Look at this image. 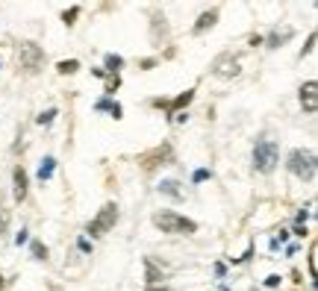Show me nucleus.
<instances>
[{"label":"nucleus","mask_w":318,"mask_h":291,"mask_svg":"<svg viewBox=\"0 0 318 291\" xmlns=\"http://www.w3.org/2000/svg\"><path fill=\"white\" fill-rule=\"evenodd\" d=\"M154 226L162 229V232H168V235H191V232H197V224L186 218V215H177V212H171V209H165V212H157L154 218Z\"/></svg>","instance_id":"f257e3e1"},{"label":"nucleus","mask_w":318,"mask_h":291,"mask_svg":"<svg viewBox=\"0 0 318 291\" xmlns=\"http://www.w3.org/2000/svg\"><path fill=\"white\" fill-rule=\"evenodd\" d=\"M280 162V147L274 138H259L254 144V168L259 174H271Z\"/></svg>","instance_id":"f03ea898"},{"label":"nucleus","mask_w":318,"mask_h":291,"mask_svg":"<svg viewBox=\"0 0 318 291\" xmlns=\"http://www.w3.org/2000/svg\"><path fill=\"white\" fill-rule=\"evenodd\" d=\"M289 171L298 177V180H304V183H313L316 180V153L313 150H304V147H298V150H292L289 153Z\"/></svg>","instance_id":"7ed1b4c3"},{"label":"nucleus","mask_w":318,"mask_h":291,"mask_svg":"<svg viewBox=\"0 0 318 291\" xmlns=\"http://www.w3.org/2000/svg\"><path fill=\"white\" fill-rule=\"evenodd\" d=\"M18 65L24 74H38L44 65V50L35 41H21L18 44Z\"/></svg>","instance_id":"20e7f679"},{"label":"nucleus","mask_w":318,"mask_h":291,"mask_svg":"<svg viewBox=\"0 0 318 291\" xmlns=\"http://www.w3.org/2000/svg\"><path fill=\"white\" fill-rule=\"evenodd\" d=\"M115 224H118V206H115V203H106V206L97 212L95 218L89 221L86 232H89L92 238H97V235H106V232H109Z\"/></svg>","instance_id":"39448f33"},{"label":"nucleus","mask_w":318,"mask_h":291,"mask_svg":"<svg viewBox=\"0 0 318 291\" xmlns=\"http://www.w3.org/2000/svg\"><path fill=\"white\" fill-rule=\"evenodd\" d=\"M139 162H142L145 171H154V168H159V165H171V162H174V150H171V144H159V147H154L151 153H142Z\"/></svg>","instance_id":"423d86ee"},{"label":"nucleus","mask_w":318,"mask_h":291,"mask_svg":"<svg viewBox=\"0 0 318 291\" xmlns=\"http://www.w3.org/2000/svg\"><path fill=\"white\" fill-rule=\"evenodd\" d=\"M212 74H215V77H221V80H233V77H239V74H242L239 56H233V53H221V56L212 62Z\"/></svg>","instance_id":"0eeeda50"},{"label":"nucleus","mask_w":318,"mask_h":291,"mask_svg":"<svg viewBox=\"0 0 318 291\" xmlns=\"http://www.w3.org/2000/svg\"><path fill=\"white\" fill-rule=\"evenodd\" d=\"M301 106H304L307 115H316V109H318V83L316 80H310V83L301 86Z\"/></svg>","instance_id":"6e6552de"},{"label":"nucleus","mask_w":318,"mask_h":291,"mask_svg":"<svg viewBox=\"0 0 318 291\" xmlns=\"http://www.w3.org/2000/svg\"><path fill=\"white\" fill-rule=\"evenodd\" d=\"M27 192H30V177H27V171L18 165V168H15V200H27Z\"/></svg>","instance_id":"1a4fd4ad"},{"label":"nucleus","mask_w":318,"mask_h":291,"mask_svg":"<svg viewBox=\"0 0 318 291\" xmlns=\"http://www.w3.org/2000/svg\"><path fill=\"white\" fill-rule=\"evenodd\" d=\"M191 97H194V89H189V92H183L180 97H174L171 103L168 100H154V106H162V109H168V112H174V109H183V106H189Z\"/></svg>","instance_id":"9d476101"},{"label":"nucleus","mask_w":318,"mask_h":291,"mask_svg":"<svg viewBox=\"0 0 318 291\" xmlns=\"http://www.w3.org/2000/svg\"><path fill=\"white\" fill-rule=\"evenodd\" d=\"M215 21H218V9H209V12H203V15L197 18V24L191 27V32H194V35H200V32L212 30V27H215Z\"/></svg>","instance_id":"9b49d317"},{"label":"nucleus","mask_w":318,"mask_h":291,"mask_svg":"<svg viewBox=\"0 0 318 291\" xmlns=\"http://www.w3.org/2000/svg\"><path fill=\"white\" fill-rule=\"evenodd\" d=\"M292 35H295V30H292V27H283V30L277 27V30H274L271 35H268V38H265V44H268L271 50H277V47H283V44H286Z\"/></svg>","instance_id":"f8f14e48"},{"label":"nucleus","mask_w":318,"mask_h":291,"mask_svg":"<svg viewBox=\"0 0 318 291\" xmlns=\"http://www.w3.org/2000/svg\"><path fill=\"white\" fill-rule=\"evenodd\" d=\"M159 194H168V197L180 200V197H183V189H180L177 180H162V183H159Z\"/></svg>","instance_id":"ddd939ff"},{"label":"nucleus","mask_w":318,"mask_h":291,"mask_svg":"<svg viewBox=\"0 0 318 291\" xmlns=\"http://www.w3.org/2000/svg\"><path fill=\"white\" fill-rule=\"evenodd\" d=\"M145 280H148L151 286H157L159 280H162V271H159V268H157V262H154V259H151V256L145 259Z\"/></svg>","instance_id":"4468645a"},{"label":"nucleus","mask_w":318,"mask_h":291,"mask_svg":"<svg viewBox=\"0 0 318 291\" xmlns=\"http://www.w3.org/2000/svg\"><path fill=\"white\" fill-rule=\"evenodd\" d=\"M53 171H56V159H53V156H47V159L41 162V168H38V180H41V183H47V180L53 177Z\"/></svg>","instance_id":"2eb2a0df"},{"label":"nucleus","mask_w":318,"mask_h":291,"mask_svg":"<svg viewBox=\"0 0 318 291\" xmlns=\"http://www.w3.org/2000/svg\"><path fill=\"white\" fill-rule=\"evenodd\" d=\"M103 62H106V71H109V74H118V71L124 68V59H121V56H115V53H106V59H103Z\"/></svg>","instance_id":"dca6fc26"},{"label":"nucleus","mask_w":318,"mask_h":291,"mask_svg":"<svg viewBox=\"0 0 318 291\" xmlns=\"http://www.w3.org/2000/svg\"><path fill=\"white\" fill-rule=\"evenodd\" d=\"M56 71H59V74H77V71H80V62H77V59H62V62L56 65Z\"/></svg>","instance_id":"f3484780"},{"label":"nucleus","mask_w":318,"mask_h":291,"mask_svg":"<svg viewBox=\"0 0 318 291\" xmlns=\"http://www.w3.org/2000/svg\"><path fill=\"white\" fill-rule=\"evenodd\" d=\"M30 250H32V259H38V262H44V259H47V247H44L41 241H32Z\"/></svg>","instance_id":"a211bd4d"},{"label":"nucleus","mask_w":318,"mask_h":291,"mask_svg":"<svg viewBox=\"0 0 318 291\" xmlns=\"http://www.w3.org/2000/svg\"><path fill=\"white\" fill-rule=\"evenodd\" d=\"M77 15H80V6H71V9H65V12H62V21H65V27H74V21H77Z\"/></svg>","instance_id":"6ab92c4d"},{"label":"nucleus","mask_w":318,"mask_h":291,"mask_svg":"<svg viewBox=\"0 0 318 291\" xmlns=\"http://www.w3.org/2000/svg\"><path fill=\"white\" fill-rule=\"evenodd\" d=\"M118 86H121V77H118V74H109V80H106V95H115Z\"/></svg>","instance_id":"aec40b11"},{"label":"nucleus","mask_w":318,"mask_h":291,"mask_svg":"<svg viewBox=\"0 0 318 291\" xmlns=\"http://www.w3.org/2000/svg\"><path fill=\"white\" fill-rule=\"evenodd\" d=\"M56 115H59V112H56V109H47V112H41V115H38V118H35V121H38V124H41V127H47V124H53V118H56Z\"/></svg>","instance_id":"412c9836"},{"label":"nucleus","mask_w":318,"mask_h":291,"mask_svg":"<svg viewBox=\"0 0 318 291\" xmlns=\"http://www.w3.org/2000/svg\"><path fill=\"white\" fill-rule=\"evenodd\" d=\"M6 229H9V209L0 206V235H6Z\"/></svg>","instance_id":"4be33fe9"},{"label":"nucleus","mask_w":318,"mask_h":291,"mask_svg":"<svg viewBox=\"0 0 318 291\" xmlns=\"http://www.w3.org/2000/svg\"><path fill=\"white\" fill-rule=\"evenodd\" d=\"M27 241H30V235H27V229H21V232L15 235V244L21 247V244H27Z\"/></svg>","instance_id":"5701e85b"},{"label":"nucleus","mask_w":318,"mask_h":291,"mask_svg":"<svg viewBox=\"0 0 318 291\" xmlns=\"http://www.w3.org/2000/svg\"><path fill=\"white\" fill-rule=\"evenodd\" d=\"M310 277H316V244L310 250Z\"/></svg>","instance_id":"b1692460"},{"label":"nucleus","mask_w":318,"mask_h":291,"mask_svg":"<svg viewBox=\"0 0 318 291\" xmlns=\"http://www.w3.org/2000/svg\"><path fill=\"white\" fill-rule=\"evenodd\" d=\"M313 44H316V32H313V35H310V41H307V47H304V50H301V56H307V53H310V50H313Z\"/></svg>","instance_id":"393cba45"},{"label":"nucleus","mask_w":318,"mask_h":291,"mask_svg":"<svg viewBox=\"0 0 318 291\" xmlns=\"http://www.w3.org/2000/svg\"><path fill=\"white\" fill-rule=\"evenodd\" d=\"M121 112H124V109H121L118 103H112V106H109V115H112V118H121Z\"/></svg>","instance_id":"a878e982"},{"label":"nucleus","mask_w":318,"mask_h":291,"mask_svg":"<svg viewBox=\"0 0 318 291\" xmlns=\"http://www.w3.org/2000/svg\"><path fill=\"white\" fill-rule=\"evenodd\" d=\"M77 247H80V250H83V253H92V244H89V241H86V238H80V241H77Z\"/></svg>","instance_id":"bb28decb"},{"label":"nucleus","mask_w":318,"mask_h":291,"mask_svg":"<svg viewBox=\"0 0 318 291\" xmlns=\"http://www.w3.org/2000/svg\"><path fill=\"white\" fill-rule=\"evenodd\" d=\"M265 286H268V289H274V286H280V277H277V274H274V277H268V280H265Z\"/></svg>","instance_id":"cd10ccee"},{"label":"nucleus","mask_w":318,"mask_h":291,"mask_svg":"<svg viewBox=\"0 0 318 291\" xmlns=\"http://www.w3.org/2000/svg\"><path fill=\"white\" fill-rule=\"evenodd\" d=\"M206 177H209V171H197V174H194V183H203Z\"/></svg>","instance_id":"c85d7f7f"},{"label":"nucleus","mask_w":318,"mask_h":291,"mask_svg":"<svg viewBox=\"0 0 318 291\" xmlns=\"http://www.w3.org/2000/svg\"><path fill=\"white\" fill-rule=\"evenodd\" d=\"M154 65H157V59H145V62H142V71H151Z\"/></svg>","instance_id":"c756f323"},{"label":"nucleus","mask_w":318,"mask_h":291,"mask_svg":"<svg viewBox=\"0 0 318 291\" xmlns=\"http://www.w3.org/2000/svg\"><path fill=\"white\" fill-rule=\"evenodd\" d=\"M148 291H171V289H168V286H151Z\"/></svg>","instance_id":"7c9ffc66"},{"label":"nucleus","mask_w":318,"mask_h":291,"mask_svg":"<svg viewBox=\"0 0 318 291\" xmlns=\"http://www.w3.org/2000/svg\"><path fill=\"white\" fill-rule=\"evenodd\" d=\"M3 286H6V280H3V274H0V291H3Z\"/></svg>","instance_id":"2f4dec72"}]
</instances>
